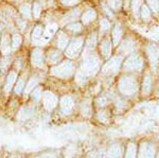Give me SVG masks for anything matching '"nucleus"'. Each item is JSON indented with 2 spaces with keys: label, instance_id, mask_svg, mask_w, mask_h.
<instances>
[{
  "label": "nucleus",
  "instance_id": "423d86ee",
  "mask_svg": "<svg viewBox=\"0 0 159 158\" xmlns=\"http://www.w3.org/2000/svg\"><path fill=\"white\" fill-rule=\"evenodd\" d=\"M137 42L133 36H126L124 39L121 40V43L118 46V51L122 54H130L133 52H136L137 49Z\"/></svg>",
  "mask_w": 159,
  "mask_h": 158
},
{
  "label": "nucleus",
  "instance_id": "c756f323",
  "mask_svg": "<svg viewBox=\"0 0 159 158\" xmlns=\"http://www.w3.org/2000/svg\"><path fill=\"white\" fill-rule=\"evenodd\" d=\"M24 88H25V81H24V79H20V80H18L16 85H15L14 90L17 95H20V93L24 91Z\"/></svg>",
  "mask_w": 159,
  "mask_h": 158
},
{
  "label": "nucleus",
  "instance_id": "9b49d317",
  "mask_svg": "<svg viewBox=\"0 0 159 158\" xmlns=\"http://www.w3.org/2000/svg\"><path fill=\"white\" fill-rule=\"evenodd\" d=\"M63 52L58 48H51L46 52V61L49 64H52V65L61 63V61L63 60Z\"/></svg>",
  "mask_w": 159,
  "mask_h": 158
},
{
  "label": "nucleus",
  "instance_id": "f3484780",
  "mask_svg": "<svg viewBox=\"0 0 159 158\" xmlns=\"http://www.w3.org/2000/svg\"><path fill=\"white\" fill-rule=\"evenodd\" d=\"M19 14L22 18H25V20H29L32 18V4L29 3V2H25L21 6L19 7L18 9Z\"/></svg>",
  "mask_w": 159,
  "mask_h": 158
},
{
  "label": "nucleus",
  "instance_id": "6e6552de",
  "mask_svg": "<svg viewBox=\"0 0 159 158\" xmlns=\"http://www.w3.org/2000/svg\"><path fill=\"white\" fill-rule=\"evenodd\" d=\"M31 64L35 68H43L46 62V52L42 48L37 47L31 51Z\"/></svg>",
  "mask_w": 159,
  "mask_h": 158
},
{
  "label": "nucleus",
  "instance_id": "393cba45",
  "mask_svg": "<svg viewBox=\"0 0 159 158\" xmlns=\"http://www.w3.org/2000/svg\"><path fill=\"white\" fill-rule=\"evenodd\" d=\"M11 40H12V48L13 49H18V48L21 46L22 43V36L19 32H13L12 36H11Z\"/></svg>",
  "mask_w": 159,
  "mask_h": 158
},
{
  "label": "nucleus",
  "instance_id": "6ab92c4d",
  "mask_svg": "<svg viewBox=\"0 0 159 158\" xmlns=\"http://www.w3.org/2000/svg\"><path fill=\"white\" fill-rule=\"evenodd\" d=\"M83 27H84V25L82 24V22H78V21L71 22V24L66 25V31L71 33V34H73V35H79L83 32Z\"/></svg>",
  "mask_w": 159,
  "mask_h": 158
},
{
  "label": "nucleus",
  "instance_id": "dca6fc26",
  "mask_svg": "<svg viewBox=\"0 0 159 158\" xmlns=\"http://www.w3.org/2000/svg\"><path fill=\"white\" fill-rule=\"evenodd\" d=\"M98 17V13L94 9H88L87 11H85L84 13H82L81 15V22L84 25H87L91 22H93L94 20L97 19Z\"/></svg>",
  "mask_w": 159,
  "mask_h": 158
},
{
  "label": "nucleus",
  "instance_id": "a878e982",
  "mask_svg": "<svg viewBox=\"0 0 159 158\" xmlns=\"http://www.w3.org/2000/svg\"><path fill=\"white\" fill-rule=\"evenodd\" d=\"M106 4L112 12H118L122 9V0H106Z\"/></svg>",
  "mask_w": 159,
  "mask_h": 158
},
{
  "label": "nucleus",
  "instance_id": "f8f14e48",
  "mask_svg": "<svg viewBox=\"0 0 159 158\" xmlns=\"http://www.w3.org/2000/svg\"><path fill=\"white\" fill-rule=\"evenodd\" d=\"M81 15H82L81 9H80V7H73V9H71L70 11H68L64 15L61 22L64 25H67L69 24H71V22H75L79 18H81Z\"/></svg>",
  "mask_w": 159,
  "mask_h": 158
},
{
  "label": "nucleus",
  "instance_id": "2eb2a0df",
  "mask_svg": "<svg viewBox=\"0 0 159 158\" xmlns=\"http://www.w3.org/2000/svg\"><path fill=\"white\" fill-rule=\"evenodd\" d=\"M120 88L122 89L123 93H134L136 89V83L134 82V79L129 78V76H125L120 81Z\"/></svg>",
  "mask_w": 159,
  "mask_h": 158
},
{
  "label": "nucleus",
  "instance_id": "7ed1b4c3",
  "mask_svg": "<svg viewBox=\"0 0 159 158\" xmlns=\"http://www.w3.org/2000/svg\"><path fill=\"white\" fill-rule=\"evenodd\" d=\"M75 66L72 61L67 60L65 62H61L58 65L54 66L51 69V73L58 78H69L74 73Z\"/></svg>",
  "mask_w": 159,
  "mask_h": 158
},
{
  "label": "nucleus",
  "instance_id": "4be33fe9",
  "mask_svg": "<svg viewBox=\"0 0 159 158\" xmlns=\"http://www.w3.org/2000/svg\"><path fill=\"white\" fill-rule=\"evenodd\" d=\"M86 45V50H94L98 45V35L96 33H91L87 39L85 40Z\"/></svg>",
  "mask_w": 159,
  "mask_h": 158
},
{
  "label": "nucleus",
  "instance_id": "0eeeda50",
  "mask_svg": "<svg viewBox=\"0 0 159 158\" xmlns=\"http://www.w3.org/2000/svg\"><path fill=\"white\" fill-rule=\"evenodd\" d=\"M145 54L153 69H155L159 63V46L154 43H148L145 47Z\"/></svg>",
  "mask_w": 159,
  "mask_h": 158
},
{
  "label": "nucleus",
  "instance_id": "b1692460",
  "mask_svg": "<svg viewBox=\"0 0 159 158\" xmlns=\"http://www.w3.org/2000/svg\"><path fill=\"white\" fill-rule=\"evenodd\" d=\"M152 11H151V9L148 7V4H142V7H141L140 9V14L139 16L141 17V19L143 20V21H148V20H151L152 18Z\"/></svg>",
  "mask_w": 159,
  "mask_h": 158
},
{
  "label": "nucleus",
  "instance_id": "4468645a",
  "mask_svg": "<svg viewBox=\"0 0 159 158\" xmlns=\"http://www.w3.org/2000/svg\"><path fill=\"white\" fill-rule=\"evenodd\" d=\"M70 43V37L67 32L58 31L56 33V47L61 51H65Z\"/></svg>",
  "mask_w": 159,
  "mask_h": 158
},
{
  "label": "nucleus",
  "instance_id": "20e7f679",
  "mask_svg": "<svg viewBox=\"0 0 159 158\" xmlns=\"http://www.w3.org/2000/svg\"><path fill=\"white\" fill-rule=\"evenodd\" d=\"M125 70H141L143 67V57L140 53L133 52L129 54L123 63Z\"/></svg>",
  "mask_w": 159,
  "mask_h": 158
},
{
  "label": "nucleus",
  "instance_id": "cd10ccee",
  "mask_svg": "<svg viewBox=\"0 0 159 158\" xmlns=\"http://www.w3.org/2000/svg\"><path fill=\"white\" fill-rule=\"evenodd\" d=\"M42 11H43V7L40 6V3H38L37 1L33 2L32 4V15L35 19H38L42 15Z\"/></svg>",
  "mask_w": 159,
  "mask_h": 158
},
{
  "label": "nucleus",
  "instance_id": "bb28decb",
  "mask_svg": "<svg viewBox=\"0 0 159 158\" xmlns=\"http://www.w3.org/2000/svg\"><path fill=\"white\" fill-rule=\"evenodd\" d=\"M43 101H45V105L47 106L48 108H51V107H54L56 99L51 93H47L45 95V99H43Z\"/></svg>",
  "mask_w": 159,
  "mask_h": 158
},
{
  "label": "nucleus",
  "instance_id": "aec40b11",
  "mask_svg": "<svg viewBox=\"0 0 159 158\" xmlns=\"http://www.w3.org/2000/svg\"><path fill=\"white\" fill-rule=\"evenodd\" d=\"M111 21L107 17H102L99 25V35H105L111 29Z\"/></svg>",
  "mask_w": 159,
  "mask_h": 158
},
{
  "label": "nucleus",
  "instance_id": "412c9836",
  "mask_svg": "<svg viewBox=\"0 0 159 158\" xmlns=\"http://www.w3.org/2000/svg\"><path fill=\"white\" fill-rule=\"evenodd\" d=\"M17 79V72L15 70H12L9 72V74L7 76V81H6V86H4V90L7 93H9L10 90L13 88V86L15 85Z\"/></svg>",
  "mask_w": 159,
  "mask_h": 158
},
{
  "label": "nucleus",
  "instance_id": "72a5a7b5",
  "mask_svg": "<svg viewBox=\"0 0 159 158\" xmlns=\"http://www.w3.org/2000/svg\"><path fill=\"white\" fill-rule=\"evenodd\" d=\"M39 91H40V89H39V88H37L35 91H33V93H32V97H33V98H34V99H37V100H38V99H39V97H40V96H39V93H38Z\"/></svg>",
  "mask_w": 159,
  "mask_h": 158
},
{
  "label": "nucleus",
  "instance_id": "39448f33",
  "mask_svg": "<svg viewBox=\"0 0 159 158\" xmlns=\"http://www.w3.org/2000/svg\"><path fill=\"white\" fill-rule=\"evenodd\" d=\"M122 62V55H116V56H112L111 58H108V61L105 63V65L102 68V73H105V74H115L120 69Z\"/></svg>",
  "mask_w": 159,
  "mask_h": 158
},
{
  "label": "nucleus",
  "instance_id": "7c9ffc66",
  "mask_svg": "<svg viewBox=\"0 0 159 158\" xmlns=\"http://www.w3.org/2000/svg\"><path fill=\"white\" fill-rule=\"evenodd\" d=\"M60 1L64 7H74L80 3L82 0H60Z\"/></svg>",
  "mask_w": 159,
  "mask_h": 158
},
{
  "label": "nucleus",
  "instance_id": "a211bd4d",
  "mask_svg": "<svg viewBox=\"0 0 159 158\" xmlns=\"http://www.w3.org/2000/svg\"><path fill=\"white\" fill-rule=\"evenodd\" d=\"M43 33H45V27H43V25H35L34 29H33V31H32V40L35 43V44H37L38 42H40V40L43 39Z\"/></svg>",
  "mask_w": 159,
  "mask_h": 158
},
{
  "label": "nucleus",
  "instance_id": "5701e85b",
  "mask_svg": "<svg viewBox=\"0 0 159 158\" xmlns=\"http://www.w3.org/2000/svg\"><path fill=\"white\" fill-rule=\"evenodd\" d=\"M143 4V0H130V7H132V13L135 18H138L140 14V9Z\"/></svg>",
  "mask_w": 159,
  "mask_h": 158
},
{
  "label": "nucleus",
  "instance_id": "c85d7f7f",
  "mask_svg": "<svg viewBox=\"0 0 159 158\" xmlns=\"http://www.w3.org/2000/svg\"><path fill=\"white\" fill-rule=\"evenodd\" d=\"M147 4L153 13L158 14L159 13V0H147Z\"/></svg>",
  "mask_w": 159,
  "mask_h": 158
},
{
  "label": "nucleus",
  "instance_id": "473e14b6",
  "mask_svg": "<svg viewBox=\"0 0 159 158\" xmlns=\"http://www.w3.org/2000/svg\"><path fill=\"white\" fill-rule=\"evenodd\" d=\"M37 83H38V81L36 80L35 78H32L30 80V82L28 83V86H27V88H25V93H29V91L31 90V88H34L35 86L37 85Z\"/></svg>",
  "mask_w": 159,
  "mask_h": 158
},
{
  "label": "nucleus",
  "instance_id": "f257e3e1",
  "mask_svg": "<svg viewBox=\"0 0 159 158\" xmlns=\"http://www.w3.org/2000/svg\"><path fill=\"white\" fill-rule=\"evenodd\" d=\"M100 67H101L100 54L96 53L94 50H86L84 52L83 61H82V72L87 75H92L98 72Z\"/></svg>",
  "mask_w": 159,
  "mask_h": 158
},
{
  "label": "nucleus",
  "instance_id": "9d476101",
  "mask_svg": "<svg viewBox=\"0 0 159 158\" xmlns=\"http://www.w3.org/2000/svg\"><path fill=\"white\" fill-rule=\"evenodd\" d=\"M12 50L13 48L11 36L9 35V33L2 32L1 37H0V51H1L2 55H9Z\"/></svg>",
  "mask_w": 159,
  "mask_h": 158
},
{
  "label": "nucleus",
  "instance_id": "ddd939ff",
  "mask_svg": "<svg viewBox=\"0 0 159 158\" xmlns=\"http://www.w3.org/2000/svg\"><path fill=\"white\" fill-rule=\"evenodd\" d=\"M124 37V29L120 24H117L114 25L112 28V31H111V42L112 45L115 47H118L119 44L121 43V40Z\"/></svg>",
  "mask_w": 159,
  "mask_h": 158
},
{
  "label": "nucleus",
  "instance_id": "f03ea898",
  "mask_svg": "<svg viewBox=\"0 0 159 158\" xmlns=\"http://www.w3.org/2000/svg\"><path fill=\"white\" fill-rule=\"evenodd\" d=\"M84 46H85V38L83 36L76 35L75 37L70 39V43H69V45L66 48L65 50L66 56L69 57L70 60L78 57L82 53V50L84 49Z\"/></svg>",
  "mask_w": 159,
  "mask_h": 158
},
{
  "label": "nucleus",
  "instance_id": "1a4fd4ad",
  "mask_svg": "<svg viewBox=\"0 0 159 158\" xmlns=\"http://www.w3.org/2000/svg\"><path fill=\"white\" fill-rule=\"evenodd\" d=\"M112 47H114V45H112L111 39L108 36H105L99 45V52L101 56L105 60H108L111 55Z\"/></svg>",
  "mask_w": 159,
  "mask_h": 158
},
{
  "label": "nucleus",
  "instance_id": "2f4dec72",
  "mask_svg": "<svg viewBox=\"0 0 159 158\" xmlns=\"http://www.w3.org/2000/svg\"><path fill=\"white\" fill-rule=\"evenodd\" d=\"M61 106H63L64 109H69L72 106V100H71L69 97H65V98H63V100H61Z\"/></svg>",
  "mask_w": 159,
  "mask_h": 158
}]
</instances>
